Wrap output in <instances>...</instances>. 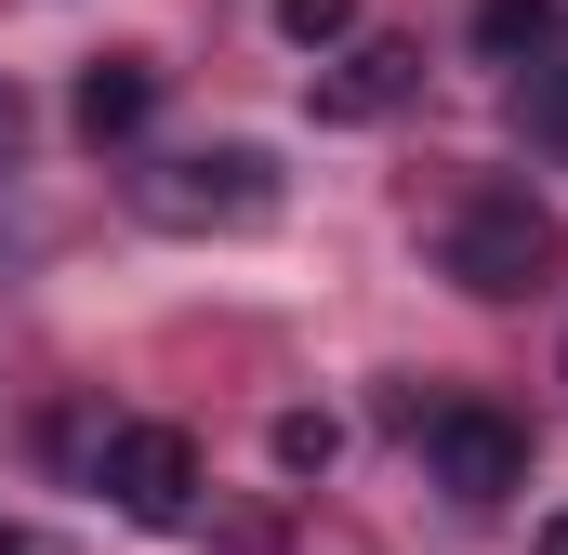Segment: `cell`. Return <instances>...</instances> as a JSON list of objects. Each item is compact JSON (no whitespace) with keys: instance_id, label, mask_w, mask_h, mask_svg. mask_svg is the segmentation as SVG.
Here are the masks:
<instances>
[{"instance_id":"1","label":"cell","mask_w":568,"mask_h":555,"mask_svg":"<svg viewBox=\"0 0 568 555\" xmlns=\"http://www.w3.org/2000/svg\"><path fill=\"white\" fill-rule=\"evenodd\" d=\"M436 265L463 278L476 304H529V291L568 265V225L529 199V185H463L449 225H436Z\"/></svg>"},{"instance_id":"2","label":"cell","mask_w":568,"mask_h":555,"mask_svg":"<svg viewBox=\"0 0 568 555\" xmlns=\"http://www.w3.org/2000/svg\"><path fill=\"white\" fill-rule=\"evenodd\" d=\"M145 225H172V239H239V225H278V159L265 145H185V159H159V172H133Z\"/></svg>"},{"instance_id":"3","label":"cell","mask_w":568,"mask_h":555,"mask_svg":"<svg viewBox=\"0 0 568 555\" xmlns=\"http://www.w3.org/2000/svg\"><path fill=\"white\" fill-rule=\"evenodd\" d=\"M410 436H424L436 490H449V503H476V516L529 490V423H503L489 397H436V411H410Z\"/></svg>"},{"instance_id":"4","label":"cell","mask_w":568,"mask_h":555,"mask_svg":"<svg viewBox=\"0 0 568 555\" xmlns=\"http://www.w3.org/2000/svg\"><path fill=\"white\" fill-rule=\"evenodd\" d=\"M93 476H106V503H120L133 529H185V516H199V436H185V423H106Z\"/></svg>"},{"instance_id":"5","label":"cell","mask_w":568,"mask_h":555,"mask_svg":"<svg viewBox=\"0 0 568 555\" xmlns=\"http://www.w3.org/2000/svg\"><path fill=\"white\" fill-rule=\"evenodd\" d=\"M424 93V40H344L331 67H317V120L331 133H371V120H397Z\"/></svg>"},{"instance_id":"6","label":"cell","mask_w":568,"mask_h":555,"mask_svg":"<svg viewBox=\"0 0 568 555\" xmlns=\"http://www.w3.org/2000/svg\"><path fill=\"white\" fill-rule=\"evenodd\" d=\"M145 107H159V67H145V53H93V67H80V93H67L80 145H133Z\"/></svg>"},{"instance_id":"7","label":"cell","mask_w":568,"mask_h":555,"mask_svg":"<svg viewBox=\"0 0 568 555\" xmlns=\"http://www.w3.org/2000/svg\"><path fill=\"white\" fill-rule=\"evenodd\" d=\"M568 40V0H476V53L489 67H542Z\"/></svg>"},{"instance_id":"8","label":"cell","mask_w":568,"mask_h":555,"mask_svg":"<svg viewBox=\"0 0 568 555\" xmlns=\"http://www.w3.org/2000/svg\"><path fill=\"white\" fill-rule=\"evenodd\" d=\"M516 133L542 145V159H568V40L542 53V67H516Z\"/></svg>"},{"instance_id":"9","label":"cell","mask_w":568,"mask_h":555,"mask_svg":"<svg viewBox=\"0 0 568 555\" xmlns=\"http://www.w3.org/2000/svg\"><path fill=\"white\" fill-rule=\"evenodd\" d=\"M331 450H344L331 411H278V476H331Z\"/></svg>"},{"instance_id":"10","label":"cell","mask_w":568,"mask_h":555,"mask_svg":"<svg viewBox=\"0 0 568 555\" xmlns=\"http://www.w3.org/2000/svg\"><path fill=\"white\" fill-rule=\"evenodd\" d=\"M278 27H291V40H304V53H331V40L357 27V0H278Z\"/></svg>"},{"instance_id":"11","label":"cell","mask_w":568,"mask_h":555,"mask_svg":"<svg viewBox=\"0 0 568 555\" xmlns=\"http://www.w3.org/2000/svg\"><path fill=\"white\" fill-rule=\"evenodd\" d=\"M13 133H27V107H13V93H0V159H13Z\"/></svg>"},{"instance_id":"12","label":"cell","mask_w":568,"mask_h":555,"mask_svg":"<svg viewBox=\"0 0 568 555\" xmlns=\"http://www.w3.org/2000/svg\"><path fill=\"white\" fill-rule=\"evenodd\" d=\"M542 555H568V516H556V529H542Z\"/></svg>"}]
</instances>
